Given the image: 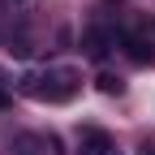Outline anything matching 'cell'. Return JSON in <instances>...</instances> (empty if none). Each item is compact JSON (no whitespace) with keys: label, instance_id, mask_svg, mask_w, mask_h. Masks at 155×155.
<instances>
[{"label":"cell","instance_id":"6da1fadb","mask_svg":"<svg viewBox=\"0 0 155 155\" xmlns=\"http://www.w3.org/2000/svg\"><path fill=\"white\" fill-rule=\"evenodd\" d=\"M17 91L30 99H48V104H65L78 95V73L73 69H48V73H26Z\"/></svg>","mask_w":155,"mask_h":155},{"label":"cell","instance_id":"7a4b0ae2","mask_svg":"<svg viewBox=\"0 0 155 155\" xmlns=\"http://www.w3.org/2000/svg\"><path fill=\"white\" fill-rule=\"evenodd\" d=\"M112 48H116V30H104V26L86 30V56H91V61H104Z\"/></svg>","mask_w":155,"mask_h":155},{"label":"cell","instance_id":"3957f363","mask_svg":"<svg viewBox=\"0 0 155 155\" xmlns=\"http://www.w3.org/2000/svg\"><path fill=\"white\" fill-rule=\"evenodd\" d=\"M82 155H121V151H116V142L104 129H86L82 134Z\"/></svg>","mask_w":155,"mask_h":155},{"label":"cell","instance_id":"277c9868","mask_svg":"<svg viewBox=\"0 0 155 155\" xmlns=\"http://www.w3.org/2000/svg\"><path fill=\"white\" fill-rule=\"evenodd\" d=\"M125 52H129L134 65H151V43H147V35L129 30V35H125Z\"/></svg>","mask_w":155,"mask_h":155},{"label":"cell","instance_id":"5b68a950","mask_svg":"<svg viewBox=\"0 0 155 155\" xmlns=\"http://www.w3.org/2000/svg\"><path fill=\"white\" fill-rule=\"evenodd\" d=\"M95 86H99L104 95H121V91H125V82H121L116 73H99V78H95Z\"/></svg>","mask_w":155,"mask_h":155},{"label":"cell","instance_id":"8992f818","mask_svg":"<svg viewBox=\"0 0 155 155\" xmlns=\"http://www.w3.org/2000/svg\"><path fill=\"white\" fill-rule=\"evenodd\" d=\"M0 108H9V95H5V91H0Z\"/></svg>","mask_w":155,"mask_h":155},{"label":"cell","instance_id":"52a82bcc","mask_svg":"<svg viewBox=\"0 0 155 155\" xmlns=\"http://www.w3.org/2000/svg\"><path fill=\"white\" fill-rule=\"evenodd\" d=\"M13 155H35V151H30V147H22V151H13Z\"/></svg>","mask_w":155,"mask_h":155},{"label":"cell","instance_id":"ba28073f","mask_svg":"<svg viewBox=\"0 0 155 155\" xmlns=\"http://www.w3.org/2000/svg\"><path fill=\"white\" fill-rule=\"evenodd\" d=\"M142 155H155V147H147V151H142Z\"/></svg>","mask_w":155,"mask_h":155}]
</instances>
